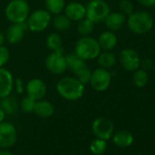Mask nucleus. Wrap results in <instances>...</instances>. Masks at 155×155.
I'll list each match as a JSON object with an SVG mask.
<instances>
[{"label":"nucleus","mask_w":155,"mask_h":155,"mask_svg":"<svg viewBox=\"0 0 155 155\" xmlns=\"http://www.w3.org/2000/svg\"><path fill=\"white\" fill-rule=\"evenodd\" d=\"M56 91L62 99L75 101L84 95L85 85L76 77H63L57 82Z\"/></svg>","instance_id":"obj_1"},{"label":"nucleus","mask_w":155,"mask_h":155,"mask_svg":"<svg viewBox=\"0 0 155 155\" xmlns=\"http://www.w3.org/2000/svg\"><path fill=\"white\" fill-rule=\"evenodd\" d=\"M75 54L85 61L96 59L101 48L96 38L90 36L81 37L77 40L74 48Z\"/></svg>","instance_id":"obj_2"},{"label":"nucleus","mask_w":155,"mask_h":155,"mask_svg":"<svg viewBox=\"0 0 155 155\" xmlns=\"http://www.w3.org/2000/svg\"><path fill=\"white\" fill-rule=\"evenodd\" d=\"M30 14L27 0H11L5 8V16L11 24L25 23Z\"/></svg>","instance_id":"obj_3"},{"label":"nucleus","mask_w":155,"mask_h":155,"mask_svg":"<svg viewBox=\"0 0 155 155\" xmlns=\"http://www.w3.org/2000/svg\"><path fill=\"white\" fill-rule=\"evenodd\" d=\"M68 68H69L75 77L84 85L90 83L91 70L85 60L78 57L75 52H70L65 55Z\"/></svg>","instance_id":"obj_4"},{"label":"nucleus","mask_w":155,"mask_h":155,"mask_svg":"<svg viewBox=\"0 0 155 155\" xmlns=\"http://www.w3.org/2000/svg\"><path fill=\"white\" fill-rule=\"evenodd\" d=\"M127 26L132 33L142 35L151 29L153 19L150 14L146 11H136L129 15Z\"/></svg>","instance_id":"obj_5"},{"label":"nucleus","mask_w":155,"mask_h":155,"mask_svg":"<svg viewBox=\"0 0 155 155\" xmlns=\"http://www.w3.org/2000/svg\"><path fill=\"white\" fill-rule=\"evenodd\" d=\"M52 16L46 9H38L29 14L27 19V28L34 33H39L47 29L51 24Z\"/></svg>","instance_id":"obj_6"},{"label":"nucleus","mask_w":155,"mask_h":155,"mask_svg":"<svg viewBox=\"0 0 155 155\" xmlns=\"http://www.w3.org/2000/svg\"><path fill=\"white\" fill-rule=\"evenodd\" d=\"M110 13V8L104 0H91L86 6V18L94 24L104 22Z\"/></svg>","instance_id":"obj_7"},{"label":"nucleus","mask_w":155,"mask_h":155,"mask_svg":"<svg viewBox=\"0 0 155 155\" xmlns=\"http://www.w3.org/2000/svg\"><path fill=\"white\" fill-rule=\"evenodd\" d=\"M45 66L49 72L55 75L63 74L68 69L65 55L61 51H51L45 59Z\"/></svg>","instance_id":"obj_8"},{"label":"nucleus","mask_w":155,"mask_h":155,"mask_svg":"<svg viewBox=\"0 0 155 155\" xmlns=\"http://www.w3.org/2000/svg\"><path fill=\"white\" fill-rule=\"evenodd\" d=\"M91 86L96 91L102 92L109 89L111 83V75L108 69L99 68L91 71L90 80Z\"/></svg>","instance_id":"obj_9"},{"label":"nucleus","mask_w":155,"mask_h":155,"mask_svg":"<svg viewBox=\"0 0 155 155\" xmlns=\"http://www.w3.org/2000/svg\"><path fill=\"white\" fill-rule=\"evenodd\" d=\"M92 131L94 135L104 140H110L114 132V125L112 121L106 117H99L92 122Z\"/></svg>","instance_id":"obj_10"},{"label":"nucleus","mask_w":155,"mask_h":155,"mask_svg":"<svg viewBox=\"0 0 155 155\" xmlns=\"http://www.w3.org/2000/svg\"><path fill=\"white\" fill-rule=\"evenodd\" d=\"M121 67L127 71H135L140 64V58L138 52L132 48H123L119 56Z\"/></svg>","instance_id":"obj_11"},{"label":"nucleus","mask_w":155,"mask_h":155,"mask_svg":"<svg viewBox=\"0 0 155 155\" xmlns=\"http://www.w3.org/2000/svg\"><path fill=\"white\" fill-rule=\"evenodd\" d=\"M18 139V131L15 126L10 122L0 123V147L10 148L12 147Z\"/></svg>","instance_id":"obj_12"},{"label":"nucleus","mask_w":155,"mask_h":155,"mask_svg":"<svg viewBox=\"0 0 155 155\" xmlns=\"http://www.w3.org/2000/svg\"><path fill=\"white\" fill-rule=\"evenodd\" d=\"M25 91L27 92V96L32 98L33 100L39 101L42 100L47 94V85L45 81L38 78H35L30 81L26 85Z\"/></svg>","instance_id":"obj_13"},{"label":"nucleus","mask_w":155,"mask_h":155,"mask_svg":"<svg viewBox=\"0 0 155 155\" xmlns=\"http://www.w3.org/2000/svg\"><path fill=\"white\" fill-rule=\"evenodd\" d=\"M14 77L12 73L5 68H0V99L9 96L14 88Z\"/></svg>","instance_id":"obj_14"},{"label":"nucleus","mask_w":155,"mask_h":155,"mask_svg":"<svg viewBox=\"0 0 155 155\" xmlns=\"http://www.w3.org/2000/svg\"><path fill=\"white\" fill-rule=\"evenodd\" d=\"M64 14L71 20V21H81L84 18H86V6L83 4L72 1L68 3L64 8Z\"/></svg>","instance_id":"obj_15"},{"label":"nucleus","mask_w":155,"mask_h":155,"mask_svg":"<svg viewBox=\"0 0 155 155\" xmlns=\"http://www.w3.org/2000/svg\"><path fill=\"white\" fill-rule=\"evenodd\" d=\"M27 25L22 24H11L6 32V39L11 45H16L20 43L26 34Z\"/></svg>","instance_id":"obj_16"},{"label":"nucleus","mask_w":155,"mask_h":155,"mask_svg":"<svg viewBox=\"0 0 155 155\" xmlns=\"http://www.w3.org/2000/svg\"><path fill=\"white\" fill-rule=\"evenodd\" d=\"M104 22L109 30L113 31V32L118 31L124 26L126 22L125 15H123L120 12L110 13L108 17L106 18V19L104 20Z\"/></svg>","instance_id":"obj_17"},{"label":"nucleus","mask_w":155,"mask_h":155,"mask_svg":"<svg viewBox=\"0 0 155 155\" xmlns=\"http://www.w3.org/2000/svg\"><path fill=\"white\" fill-rule=\"evenodd\" d=\"M97 40L99 42L101 48L103 50H107V51H110L118 44L117 36L115 35L113 31H110V30L102 32L99 36V38Z\"/></svg>","instance_id":"obj_18"},{"label":"nucleus","mask_w":155,"mask_h":155,"mask_svg":"<svg viewBox=\"0 0 155 155\" xmlns=\"http://www.w3.org/2000/svg\"><path fill=\"white\" fill-rule=\"evenodd\" d=\"M112 141L113 143L120 148H126L132 144L133 142V135L131 132L126 130H121L117 131L112 135Z\"/></svg>","instance_id":"obj_19"},{"label":"nucleus","mask_w":155,"mask_h":155,"mask_svg":"<svg viewBox=\"0 0 155 155\" xmlns=\"http://www.w3.org/2000/svg\"><path fill=\"white\" fill-rule=\"evenodd\" d=\"M34 112L41 118H49L55 112V108L53 104L48 101L39 100L36 101V105L34 108Z\"/></svg>","instance_id":"obj_20"},{"label":"nucleus","mask_w":155,"mask_h":155,"mask_svg":"<svg viewBox=\"0 0 155 155\" xmlns=\"http://www.w3.org/2000/svg\"><path fill=\"white\" fill-rule=\"evenodd\" d=\"M116 60L117 59H116V56L114 55V53L110 51H107V50L101 52L99 56L97 57L98 65L100 66V68H102L105 69L111 68L115 65Z\"/></svg>","instance_id":"obj_21"},{"label":"nucleus","mask_w":155,"mask_h":155,"mask_svg":"<svg viewBox=\"0 0 155 155\" xmlns=\"http://www.w3.org/2000/svg\"><path fill=\"white\" fill-rule=\"evenodd\" d=\"M51 24L54 28L58 31H67L71 27V20L65 14H58L55 15L51 20Z\"/></svg>","instance_id":"obj_22"},{"label":"nucleus","mask_w":155,"mask_h":155,"mask_svg":"<svg viewBox=\"0 0 155 155\" xmlns=\"http://www.w3.org/2000/svg\"><path fill=\"white\" fill-rule=\"evenodd\" d=\"M47 48L50 51H61L63 52V45L62 38L59 34L53 32L47 36L45 40Z\"/></svg>","instance_id":"obj_23"},{"label":"nucleus","mask_w":155,"mask_h":155,"mask_svg":"<svg viewBox=\"0 0 155 155\" xmlns=\"http://www.w3.org/2000/svg\"><path fill=\"white\" fill-rule=\"evenodd\" d=\"M66 6V0H45L46 10L51 15L60 14Z\"/></svg>","instance_id":"obj_24"},{"label":"nucleus","mask_w":155,"mask_h":155,"mask_svg":"<svg viewBox=\"0 0 155 155\" xmlns=\"http://www.w3.org/2000/svg\"><path fill=\"white\" fill-rule=\"evenodd\" d=\"M94 25L95 24L91 20H90L87 18H84L81 21H79V24H78V27H77L78 33L81 37L90 36L94 30Z\"/></svg>","instance_id":"obj_25"},{"label":"nucleus","mask_w":155,"mask_h":155,"mask_svg":"<svg viewBox=\"0 0 155 155\" xmlns=\"http://www.w3.org/2000/svg\"><path fill=\"white\" fill-rule=\"evenodd\" d=\"M149 76L144 69H136L132 75V83L137 88H143L147 85Z\"/></svg>","instance_id":"obj_26"},{"label":"nucleus","mask_w":155,"mask_h":155,"mask_svg":"<svg viewBox=\"0 0 155 155\" xmlns=\"http://www.w3.org/2000/svg\"><path fill=\"white\" fill-rule=\"evenodd\" d=\"M107 149V143L106 140L102 139H95L93 140L90 144V150L94 155H101L106 151Z\"/></svg>","instance_id":"obj_27"},{"label":"nucleus","mask_w":155,"mask_h":155,"mask_svg":"<svg viewBox=\"0 0 155 155\" xmlns=\"http://www.w3.org/2000/svg\"><path fill=\"white\" fill-rule=\"evenodd\" d=\"M1 102V108L4 110L5 112L8 113H13L17 110V101H15L14 98H11L10 95L3 98Z\"/></svg>","instance_id":"obj_28"},{"label":"nucleus","mask_w":155,"mask_h":155,"mask_svg":"<svg viewBox=\"0 0 155 155\" xmlns=\"http://www.w3.org/2000/svg\"><path fill=\"white\" fill-rule=\"evenodd\" d=\"M35 105H36V101L28 96L25 97L20 102V108L22 109L23 111H25L27 113L34 112Z\"/></svg>","instance_id":"obj_29"},{"label":"nucleus","mask_w":155,"mask_h":155,"mask_svg":"<svg viewBox=\"0 0 155 155\" xmlns=\"http://www.w3.org/2000/svg\"><path fill=\"white\" fill-rule=\"evenodd\" d=\"M119 7H120V13H122L123 15H127V16L130 15L134 9L133 4L130 0H121L119 4Z\"/></svg>","instance_id":"obj_30"},{"label":"nucleus","mask_w":155,"mask_h":155,"mask_svg":"<svg viewBox=\"0 0 155 155\" xmlns=\"http://www.w3.org/2000/svg\"><path fill=\"white\" fill-rule=\"evenodd\" d=\"M9 50L7 47L0 46V68L4 67L9 60Z\"/></svg>","instance_id":"obj_31"},{"label":"nucleus","mask_w":155,"mask_h":155,"mask_svg":"<svg viewBox=\"0 0 155 155\" xmlns=\"http://www.w3.org/2000/svg\"><path fill=\"white\" fill-rule=\"evenodd\" d=\"M14 85L16 86V91L18 94H22L25 91V86H24V82L23 80L20 79V78H17L14 81Z\"/></svg>","instance_id":"obj_32"},{"label":"nucleus","mask_w":155,"mask_h":155,"mask_svg":"<svg viewBox=\"0 0 155 155\" xmlns=\"http://www.w3.org/2000/svg\"><path fill=\"white\" fill-rule=\"evenodd\" d=\"M140 66H141L142 69H144V70L150 69L152 68V61L150 58H144L142 61H140Z\"/></svg>","instance_id":"obj_33"},{"label":"nucleus","mask_w":155,"mask_h":155,"mask_svg":"<svg viewBox=\"0 0 155 155\" xmlns=\"http://www.w3.org/2000/svg\"><path fill=\"white\" fill-rule=\"evenodd\" d=\"M137 1L141 6H144L147 8H150V7H153L155 5V0H137Z\"/></svg>","instance_id":"obj_34"},{"label":"nucleus","mask_w":155,"mask_h":155,"mask_svg":"<svg viewBox=\"0 0 155 155\" xmlns=\"http://www.w3.org/2000/svg\"><path fill=\"white\" fill-rule=\"evenodd\" d=\"M5 118H6V112L4 111V110L1 107H0V123L4 121Z\"/></svg>","instance_id":"obj_35"},{"label":"nucleus","mask_w":155,"mask_h":155,"mask_svg":"<svg viewBox=\"0 0 155 155\" xmlns=\"http://www.w3.org/2000/svg\"><path fill=\"white\" fill-rule=\"evenodd\" d=\"M6 35H4L1 31H0V46H3L6 42Z\"/></svg>","instance_id":"obj_36"},{"label":"nucleus","mask_w":155,"mask_h":155,"mask_svg":"<svg viewBox=\"0 0 155 155\" xmlns=\"http://www.w3.org/2000/svg\"><path fill=\"white\" fill-rule=\"evenodd\" d=\"M0 155H14V154L12 152H10L9 150H0Z\"/></svg>","instance_id":"obj_37"},{"label":"nucleus","mask_w":155,"mask_h":155,"mask_svg":"<svg viewBox=\"0 0 155 155\" xmlns=\"http://www.w3.org/2000/svg\"><path fill=\"white\" fill-rule=\"evenodd\" d=\"M154 36H155V30H154Z\"/></svg>","instance_id":"obj_38"}]
</instances>
